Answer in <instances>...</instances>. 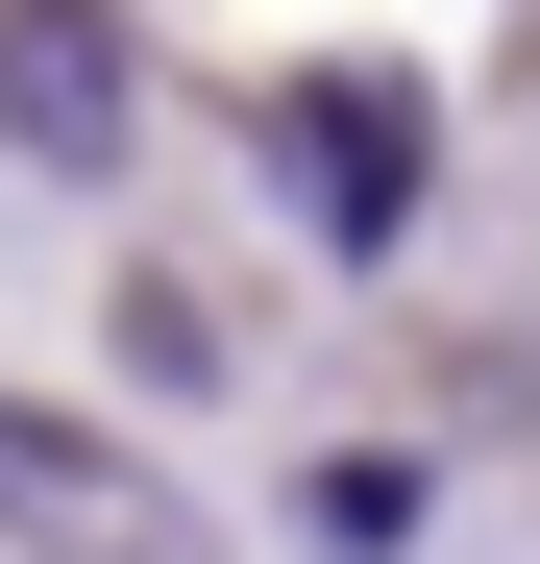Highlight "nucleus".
<instances>
[{"label":"nucleus","mask_w":540,"mask_h":564,"mask_svg":"<svg viewBox=\"0 0 540 564\" xmlns=\"http://www.w3.org/2000/svg\"><path fill=\"white\" fill-rule=\"evenodd\" d=\"M123 123H148L123 25H99V0H25V25H0V148H25V172H123Z\"/></svg>","instance_id":"3"},{"label":"nucleus","mask_w":540,"mask_h":564,"mask_svg":"<svg viewBox=\"0 0 540 564\" xmlns=\"http://www.w3.org/2000/svg\"><path fill=\"white\" fill-rule=\"evenodd\" d=\"M0 540L25 564H197V516H172L99 417H25V393H0Z\"/></svg>","instance_id":"1"},{"label":"nucleus","mask_w":540,"mask_h":564,"mask_svg":"<svg viewBox=\"0 0 540 564\" xmlns=\"http://www.w3.org/2000/svg\"><path fill=\"white\" fill-rule=\"evenodd\" d=\"M270 148H295V197H320L344 270L418 246V99H393V74H295V99H270Z\"/></svg>","instance_id":"2"}]
</instances>
